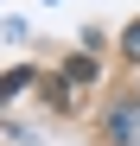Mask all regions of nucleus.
I'll use <instances>...</instances> for the list:
<instances>
[{"label":"nucleus","mask_w":140,"mask_h":146,"mask_svg":"<svg viewBox=\"0 0 140 146\" xmlns=\"http://www.w3.org/2000/svg\"><path fill=\"white\" fill-rule=\"evenodd\" d=\"M121 44H127V51L140 57V19H134V26H127V38H121Z\"/></svg>","instance_id":"obj_1"}]
</instances>
